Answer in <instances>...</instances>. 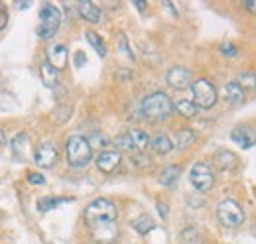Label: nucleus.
<instances>
[{
  "instance_id": "obj_1",
  "label": "nucleus",
  "mask_w": 256,
  "mask_h": 244,
  "mask_svg": "<svg viewBox=\"0 0 256 244\" xmlns=\"http://www.w3.org/2000/svg\"><path fill=\"white\" fill-rule=\"evenodd\" d=\"M174 112V104L170 100V96L166 92H152L148 94L144 100H142V114L144 118L152 122H160L166 120L170 114Z\"/></svg>"
},
{
  "instance_id": "obj_2",
  "label": "nucleus",
  "mask_w": 256,
  "mask_h": 244,
  "mask_svg": "<svg viewBox=\"0 0 256 244\" xmlns=\"http://www.w3.org/2000/svg\"><path fill=\"white\" fill-rule=\"evenodd\" d=\"M85 220L91 228L112 224L116 220V207L108 199H95L87 209H85Z\"/></svg>"
},
{
  "instance_id": "obj_3",
  "label": "nucleus",
  "mask_w": 256,
  "mask_h": 244,
  "mask_svg": "<svg viewBox=\"0 0 256 244\" xmlns=\"http://www.w3.org/2000/svg\"><path fill=\"white\" fill-rule=\"evenodd\" d=\"M65 152H67L69 166H73V168H85L93 158V148H91L89 140L85 136H79V134H75L67 140Z\"/></svg>"
},
{
  "instance_id": "obj_4",
  "label": "nucleus",
  "mask_w": 256,
  "mask_h": 244,
  "mask_svg": "<svg viewBox=\"0 0 256 244\" xmlns=\"http://www.w3.org/2000/svg\"><path fill=\"white\" fill-rule=\"evenodd\" d=\"M62 10L50 2H46L40 10V24H38V36L42 40H50L56 36V32L62 26Z\"/></svg>"
},
{
  "instance_id": "obj_5",
  "label": "nucleus",
  "mask_w": 256,
  "mask_h": 244,
  "mask_svg": "<svg viewBox=\"0 0 256 244\" xmlns=\"http://www.w3.org/2000/svg\"><path fill=\"white\" fill-rule=\"evenodd\" d=\"M217 216H219V220L223 222L224 226H228V228H236V226H240L244 222L242 207L236 201H232V199H224L223 203H219Z\"/></svg>"
},
{
  "instance_id": "obj_6",
  "label": "nucleus",
  "mask_w": 256,
  "mask_h": 244,
  "mask_svg": "<svg viewBox=\"0 0 256 244\" xmlns=\"http://www.w3.org/2000/svg\"><path fill=\"white\" fill-rule=\"evenodd\" d=\"M192 91H193V98H195V104L201 106V108H211L215 104V100H217V89L207 79L193 81Z\"/></svg>"
},
{
  "instance_id": "obj_7",
  "label": "nucleus",
  "mask_w": 256,
  "mask_h": 244,
  "mask_svg": "<svg viewBox=\"0 0 256 244\" xmlns=\"http://www.w3.org/2000/svg\"><path fill=\"white\" fill-rule=\"evenodd\" d=\"M190 180H192L193 187L199 189V191H209L215 183V178H213V172L207 164L199 162L192 168V174H190Z\"/></svg>"
},
{
  "instance_id": "obj_8",
  "label": "nucleus",
  "mask_w": 256,
  "mask_h": 244,
  "mask_svg": "<svg viewBox=\"0 0 256 244\" xmlns=\"http://www.w3.org/2000/svg\"><path fill=\"white\" fill-rule=\"evenodd\" d=\"M58 158H60V152H58L56 144H52V142L40 144L38 150L34 152V162H36L40 168H52V166H56Z\"/></svg>"
},
{
  "instance_id": "obj_9",
  "label": "nucleus",
  "mask_w": 256,
  "mask_h": 244,
  "mask_svg": "<svg viewBox=\"0 0 256 244\" xmlns=\"http://www.w3.org/2000/svg\"><path fill=\"white\" fill-rule=\"evenodd\" d=\"M166 81H168V85H170L172 89L182 91V89H186V87L192 85V73H190V69L176 65V67H172V69L168 71Z\"/></svg>"
},
{
  "instance_id": "obj_10",
  "label": "nucleus",
  "mask_w": 256,
  "mask_h": 244,
  "mask_svg": "<svg viewBox=\"0 0 256 244\" xmlns=\"http://www.w3.org/2000/svg\"><path fill=\"white\" fill-rule=\"evenodd\" d=\"M118 166H120V154L114 150H104L96 158V168L102 174H112V172H116Z\"/></svg>"
},
{
  "instance_id": "obj_11",
  "label": "nucleus",
  "mask_w": 256,
  "mask_h": 244,
  "mask_svg": "<svg viewBox=\"0 0 256 244\" xmlns=\"http://www.w3.org/2000/svg\"><path fill=\"white\" fill-rule=\"evenodd\" d=\"M46 56H48V63H50L52 67H56L58 71L64 69L65 65H67V48H65L64 44L50 46L48 52H46Z\"/></svg>"
},
{
  "instance_id": "obj_12",
  "label": "nucleus",
  "mask_w": 256,
  "mask_h": 244,
  "mask_svg": "<svg viewBox=\"0 0 256 244\" xmlns=\"http://www.w3.org/2000/svg\"><path fill=\"white\" fill-rule=\"evenodd\" d=\"M77 10H79V16H81L83 20H87V22H91V24H98V22H100V10L96 8L91 0L79 2Z\"/></svg>"
},
{
  "instance_id": "obj_13",
  "label": "nucleus",
  "mask_w": 256,
  "mask_h": 244,
  "mask_svg": "<svg viewBox=\"0 0 256 244\" xmlns=\"http://www.w3.org/2000/svg\"><path fill=\"white\" fill-rule=\"evenodd\" d=\"M230 138H232V142H236L240 148H250V146H254V136H252V132H250L246 126H236V128L230 132Z\"/></svg>"
},
{
  "instance_id": "obj_14",
  "label": "nucleus",
  "mask_w": 256,
  "mask_h": 244,
  "mask_svg": "<svg viewBox=\"0 0 256 244\" xmlns=\"http://www.w3.org/2000/svg\"><path fill=\"white\" fill-rule=\"evenodd\" d=\"M40 77H42V83L46 87H50V89H54L58 85V69L52 67L48 61H44L40 65Z\"/></svg>"
},
{
  "instance_id": "obj_15",
  "label": "nucleus",
  "mask_w": 256,
  "mask_h": 244,
  "mask_svg": "<svg viewBox=\"0 0 256 244\" xmlns=\"http://www.w3.org/2000/svg\"><path fill=\"white\" fill-rule=\"evenodd\" d=\"M150 146H152V150L156 154H160V156H166V154H170L174 150V142L166 136V134H158V136H154L152 140H150Z\"/></svg>"
},
{
  "instance_id": "obj_16",
  "label": "nucleus",
  "mask_w": 256,
  "mask_h": 244,
  "mask_svg": "<svg viewBox=\"0 0 256 244\" xmlns=\"http://www.w3.org/2000/svg\"><path fill=\"white\" fill-rule=\"evenodd\" d=\"M197 140V134L190 130V128H182V130H178L176 132V146L180 148V150H186V148H190L193 142Z\"/></svg>"
},
{
  "instance_id": "obj_17",
  "label": "nucleus",
  "mask_w": 256,
  "mask_h": 244,
  "mask_svg": "<svg viewBox=\"0 0 256 244\" xmlns=\"http://www.w3.org/2000/svg\"><path fill=\"white\" fill-rule=\"evenodd\" d=\"M180 174H182V168L180 166H170V168L162 170L160 183L164 187H174L176 182H178V178H180Z\"/></svg>"
},
{
  "instance_id": "obj_18",
  "label": "nucleus",
  "mask_w": 256,
  "mask_h": 244,
  "mask_svg": "<svg viewBox=\"0 0 256 244\" xmlns=\"http://www.w3.org/2000/svg\"><path fill=\"white\" fill-rule=\"evenodd\" d=\"M174 108H176V112H178L180 116H184V118H193V116L197 114V110H199L195 102H192V100H186V98L178 100Z\"/></svg>"
},
{
  "instance_id": "obj_19",
  "label": "nucleus",
  "mask_w": 256,
  "mask_h": 244,
  "mask_svg": "<svg viewBox=\"0 0 256 244\" xmlns=\"http://www.w3.org/2000/svg\"><path fill=\"white\" fill-rule=\"evenodd\" d=\"M224 91H226V98H228V102H240V100L244 98V89H242V85H240V83H236V81L226 83Z\"/></svg>"
},
{
  "instance_id": "obj_20",
  "label": "nucleus",
  "mask_w": 256,
  "mask_h": 244,
  "mask_svg": "<svg viewBox=\"0 0 256 244\" xmlns=\"http://www.w3.org/2000/svg\"><path fill=\"white\" fill-rule=\"evenodd\" d=\"M130 138H132V142H134V148L136 150H146V146L150 144V138H148V134L144 132V130H140V128H132L130 132Z\"/></svg>"
},
{
  "instance_id": "obj_21",
  "label": "nucleus",
  "mask_w": 256,
  "mask_h": 244,
  "mask_svg": "<svg viewBox=\"0 0 256 244\" xmlns=\"http://www.w3.org/2000/svg\"><path fill=\"white\" fill-rule=\"evenodd\" d=\"M132 226L136 228V232H140V234H148V232L154 228V220H152V216L142 214V216H138V218L132 222Z\"/></svg>"
},
{
  "instance_id": "obj_22",
  "label": "nucleus",
  "mask_w": 256,
  "mask_h": 244,
  "mask_svg": "<svg viewBox=\"0 0 256 244\" xmlns=\"http://www.w3.org/2000/svg\"><path fill=\"white\" fill-rule=\"evenodd\" d=\"M87 42L91 44V48L95 50L96 54L100 56V58H104L106 56V46H104V42H102V38L98 36V34H95V32H87Z\"/></svg>"
},
{
  "instance_id": "obj_23",
  "label": "nucleus",
  "mask_w": 256,
  "mask_h": 244,
  "mask_svg": "<svg viewBox=\"0 0 256 244\" xmlns=\"http://www.w3.org/2000/svg\"><path fill=\"white\" fill-rule=\"evenodd\" d=\"M215 162H217V166H219V168L228 170L230 166H234V164H236V156H234V154H230L228 150H221V152H217V156H215Z\"/></svg>"
},
{
  "instance_id": "obj_24",
  "label": "nucleus",
  "mask_w": 256,
  "mask_h": 244,
  "mask_svg": "<svg viewBox=\"0 0 256 244\" xmlns=\"http://www.w3.org/2000/svg\"><path fill=\"white\" fill-rule=\"evenodd\" d=\"M12 150L18 158H24L26 152H28V136L26 134H18L12 142Z\"/></svg>"
},
{
  "instance_id": "obj_25",
  "label": "nucleus",
  "mask_w": 256,
  "mask_h": 244,
  "mask_svg": "<svg viewBox=\"0 0 256 244\" xmlns=\"http://www.w3.org/2000/svg\"><path fill=\"white\" fill-rule=\"evenodd\" d=\"M65 201H69V199H65V197H46V199H40L38 209H40L42 213H46V211H50V209L58 207L60 203H65Z\"/></svg>"
},
{
  "instance_id": "obj_26",
  "label": "nucleus",
  "mask_w": 256,
  "mask_h": 244,
  "mask_svg": "<svg viewBox=\"0 0 256 244\" xmlns=\"http://www.w3.org/2000/svg\"><path fill=\"white\" fill-rule=\"evenodd\" d=\"M182 242L184 244H203V238L201 234L195 230V228H186L182 232Z\"/></svg>"
},
{
  "instance_id": "obj_27",
  "label": "nucleus",
  "mask_w": 256,
  "mask_h": 244,
  "mask_svg": "<svg viewBox=\"0 0 256 244\" xmlns=\"http://www.w3.org/2000/svg\"><path fill=\"white\" fill-rule=\"evenodd\" d=\"M114 144H116V148H120V150H124V152H134L136 148H134V142H132V138H130V134H120V136H116V140H114Z\"/></svg>"
},
{
  "instance_id": "obj_28",
  "label": "nucleus",
  "mask_w": 256,
  "mask_h": 244,
  "mask_svg": "<svg viewBox=\"0 0 256 244\" xmlns=\"http://www.w3.org/2000/svg\"><path fill=\"white\" fill-rule=\"evenodd\" d=\"M240 83H242V85H246V89H248V87H252V85L256 83L254 75H252V73H242V75H240Z\"/></svg>"
},
{
  "instance_id": "obj_29",
  "label": "nucleus",
  "mask_w": 256,
  "mask_h": 244,
  "mask_svg": "<svg viewBox=\"0 0 256 244\" xmlns=\"http://www.w3.org/2000/svg\"><path fill=\"white\" fill-rule=\"evenodd\" d=\"M219 52H221L223 56H236V48H234L232 44H230V46H228V44L221 46V48H219Z\"/></svg>"
},
{
  "instance_id": "obj_30",
  "label": "nucleus",
  "mask_w": 256,
  "mask_h": 244,
  "mask_svg": "<svg viewBox=\"0 0 256 244\" xmlns=\"http://www.w3.org/2000/svg\"><path fill=\"white\" fill-rule=\"evenodd\" d=\"M28 182L34 183V185H44L46 180H44V176H42V174H30V176H28Z\"/></svg>"
},
{
  "instance_id": "obj_31",
  "label": "nucleus",
  "mask_w": 256,
  "mask_h": 244,
  "mask_svg": "<svg viewBox=\"0 0 256 244\" xmlns=\"http://www.w3.org/2000/svg\"><path fill=\"white\" fill-rule=\"evenodd\" d=\"M120 50H122V52L126 54L130 60H134V54H132V52L128 50V44H126V38H124V36H120Z\"/></svg>"
},
{
  "instance_id": "obj_32",
  "label": "nucleus",
  "mask_w": 256,
  "mask_h": 244,
  "mask_svg": "<svg viewBox=\"0 0 256 244\" xmlns=\"http://www.w3.org/2000/svg\"><path fill=\"white\" fill-rule=\"evenodd\" d=\"M75 61H77V67H83V65H85V61H87V58H85V54H83V52H77V54H75Z\"/></svg>"
},
{
  "instance_id": "obj_33",
  "label": "nucleus",
  "mask_w": 256,
  "mask_h": 244,
  "mask_svg": "<svg viewBox=\"0 0 256 244\" xmlns=\"http://www.w3.org/2000/svg\"><path fill=\"white\" fill-rule=\"evenodd\" d=\"M244 8H246L248 12L256 14V0H244Z\"/></svg>"
},
{
  "instance_id": "obj_34",
  "label": "nucleus",
  "mask_w": 256,
  "mask_h": 244,
  "mask_svg": "<svg viewBox=\"0 0 256 244\" xmlns=\"http://www.w3.org/2000/svg\"><path fill=\"white\" fill-rule=\"evenodd\" d=\"M6 22H8V16H6V12L0 8V30L6 26Z\"/></svg>"
},
{
  "instance_id": "obj_35",
  "label": "nucleus",
  "mask_w": 256,
  "mask_h": 244,
  "mask_svg": "<svg viewBox=\"0 0 256 244\" xmlns=\"http://www.w3.org/2000/svg\"><path fill=\"white\" fill-rule=\"evenodd\" d=\"M162 6H164L166 10H170V12H172V16H178V12H176V8H174V6L170 4V2H162Z\"/></svg>"
},
{
  "instance_id": "obj_36",
  "label": "nucleus",
  "mask_w": 256,
  "mask_h": 244,
  "mask_svg": "<svg viewBox=\"0 0 256 244\" xmlns=\"http://www.w3.org/2000/svg\"><path fill=\"white\" fill-rule=\"evenodd\" d=\"M158 211H160V214L166 218L168 216V211H166V207H164V203H158Z\"/></svg>"
},
{
  "instance_id": "obj_37",
  "label": "nucleus",
  "mask_w": 256,
  "mask_h": 244,
  "mask_svg": "<svg viewBox=\"0 0 256 244\" xmlns=\"http://www.w3.org/2000/svg\"><path fill=\"white\" fill-rule=\"evenodd\" d=\"M134 6H136L138 10H144V8H146V2H140V0H134Z\"/></svg>"
},
{
  "instance_id": "obj_38",
  "label": "nucleus",
  "mask_w": 256,
  "mask_h": 244,
  "mask_svg": "<svg viewBox=\"0 0 256 244\" xmlns=\"http://www.w3.org/2000/svg\"><path fill=\"white\" fill-rule=\"evenodd\" d=\"M16 6H18V8H28V6H30V2H18Z\"/></svg>"
},
{
  "instance_id": "obj_39",
  "label": "nucleus",
  "mask_w": 256,
  "mask_h": 244,
  "mask_svg": "<svg viewBox=\"0 0 256 244\" xmlns=\"http://www.w3.org/2000/svg\"><path fill=\"white\" fill-rule=\"evenodd\" d=\"M6 142V136H4V132H2V128H0V144H4Z\"/></svg>"
}]
</instances>
